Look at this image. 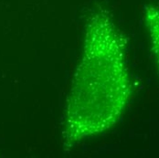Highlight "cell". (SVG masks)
<instances>
[{"label":"cell","instance_id":"cell-1","mask_svg":"<svg viewBox=\"0 0 159 158\" xmlns=\"http://www.w3.org/2000/svg\"><path fill=\"white\" fill-rule=\"evenodd\" d=\"M131 93L125 38L109 11L99 7L87 20L81 55L67 97L61 129L64 148L114 126Z\"/></svg>","mask_w":159,"mask_h":158},{"label":"cell","instance_id":"cell-2","mask_svg":"<svg viewBox=\"0 0 159 158\" xmlns=\"http://www.w3.org/2000/svg\"><path fill=\"white\" fill-rule=\"evenodd\" d=\"M143 19L148 33L151 49L159 71V5L144 6Z\"/></svg>","mask_w":159,"mask_h":158}]
</instances>
